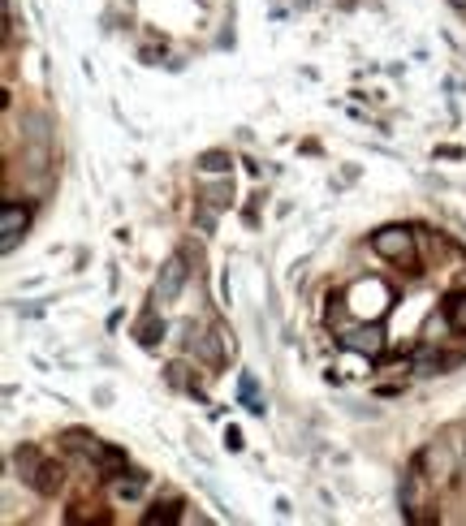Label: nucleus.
I'll list each match as a JSON object with an SVG mask.
<instances>
[{"instance_id":"f257e3e1","label":"nucleus","mask_w":466,"mask_h":526,"mask_svg":"<svg viewBox=\"0 0 466 526\" xmlns=\"http://www.w3.org/2000/svg\"><path fill=\"white\" fill-rule=\"evenodd\" d=\"M70 448H78L87 462L99 466V479H116V470H126V453L121 448H108L99 436H87V431H70Z\"/></svg>"},{"instance_id":"f03ea898","label":"nucleus","mask_w":466,"mask_h":526,"mask_svg":"<svg viewBox=\"0 0 466 526\" xmlns=\"http://www.w3.org/2000/svg\"><path fill=\"white\" fill-rule=\"evenodd\" d=\"M346 307L354 319H380L388 307V290L380 276H371V281H359L354 290L346 293Z\"/></svg>"},{"instance_id":"7ed1b4c3","label":"nucleus","mask_w":466,"mask_h":526,"mask_svg":"<svg viewBox=\"0 0 466 526\" xmlns=\"http://www.w3.org/2000/svg\"><path fill=\"white\" fill-rule=\"evenodd\" d=\"M371 251L388 259V263H415V237L402 225H388L380 234H371Z\"/></svg>"},{"instance_id":"20e7f679","label":"nucleus","mask_w":466,"mask_h":526,"mask_svg":"<svg viewBox=\"0 0 466 526\" xmlns=\"http://www.w3.org/2000/svg\"><path fill=\"white\" fill-rule=\"evenodd\" d=\"M31 229V208L26 203H14V198H5V208H0V242H5V251H14L18 246V237Z\"/></svg>"},{"instance_id":"39448f33","label":"nucleus","mask_w":466,"mask_h":526,"mask_svg":"<svg viewBox=\"0 0 466 526\" xmlns=\"http://www.w3.org/2000/svg\"><path fill=\"white\" fill-rule=\"evenodd\" d=\"M186 285V254L177 251L164 268H160V281H155V302L164 307V302H177V293Z\"/></svg>"},{"instance_id":"423d86ee","label":"nucleus","mask_w":466,"mask_h":526,"mask_svg":"<svg viewBox=\"0 0 466 526\" xmlns=\"http://www.w3.org/2000/svg\"><path fill=\"white\" fill-rule=\"evenodd\" d=\"M31 487H35L39 496H57L61 487H65V470H61V462H39L35 475H31Z\"/></svg>"},{"instance_id":"0eeeda50","label":"nucleus","mask_w":466,"mask_h":526,"mask_svg":"<svg viewBox=\"0 0 466 526\" xmlns=\"http://www.w3.org/2000/svg\"><path fill=\"white\" fill-rule=\"evenodd\" d=\"M341 346H346V350H354V354H371V358H376V354L385 350V332L371 324L368 332H350V337H341Z\"/></svg>"},{"instance_id":"6e6552de","label":"nucleus","mask_w":466,"mask_h":526,"mask_svg":"<svg viewBox=\"0 0 466 526\" xmlns=\"http://www.w3.org/2000/svg\"><path fill=\"white\" fill-rule=\"evenodd\" d=\"M135 337H138L143 350H155V346L164 341V319H160L155 311H143V319L135 324Z\"/></svg>"},{"instance_id":"1a4fd4ad","label":"nucleus","mask_w":466,"mask_h":526,"mask_svg":"<svg viewBox=\"0 0 466 526\" xmlns=\"http://www.w3.org/2000/svg\"><path fill=\"white\" fill-rule=\"evenodd\" d=\"M441 315H445V324L453 332H466V290L445 293V302H441Z\"/></svg>"},{"instance_id":"9d476101","label":"nucleus","mask_w":466,"mask_h":526,"mask_svg":"<svg viewBox=\"0 0 466 526\" xmlns=\"http://www.w3.org/2000/svg\"><path fill=\"white\" fill-rule=\"evenodd\" d=\"M199 203H203V208H212V212L229 208L233 203V181L225 177V181H216V186H199Z\"/></svg>"},{"instance_id":"9b49d317","label":"nucleus","mask_w":466,"mask_h":526,"mask_svg":"<svg viewBox=\"0 0 466 526\" xmlns=\"http://www.w3.org/2000/svg\"><path fill=\"white\" fill-rule=\"evenodd\" d=\"M182 501L177 496H169V501H155L152 513H143V526H155V522H182Z\"/></svg>"},{"instance_id":"f8f14e48","label":"nucleus","mask_w":466,"mask_h":526,"mask_svg":"<svg viewBox=\"0 0 466 526\" xmlns=\"http://www.w3.org/2000/svg\"><path fill=\"white\" fill-rule=\"evenodd\" d=\"M229 164H233V156L229 152H220V147H216V152H203V156L194 160L199 173H229Z\"/></svg>"},{"instance_id":"ddd939ff","label":"nucleus","mask_w":466,"mask_h":526,"mask_svg":"<svg viewBox=\"0 0 466 526\" xmlns=\"http://www.w3.org/2000/svg\"><path fill=\"white\" fill-rule=\"evenodd\" d=\"M238 397H242V406L251 410V414H264V401L255 397V375H242V384H238Z\"/></svg>"},{"instance_id":"4468645a","label":"nucleus","mask_w":466,"mask_h":526,"mask_svg":"<svg viewBox=\"0 0 466 526\" xmlns=\"http://www.w3.org/2000/svg\"><path fill=\"white\" fill-rule=\"evenodd\" d=\"M143 484H147V475H138L135 470V479H130V484H126V479L116 484V496H121V501H135L138 492H143Z\"/></svg>"},{"instance_id":"2eb2a0df","label":"nucleus","mask_w":466,"mask_h":526,"mask_svg":"<svg viewBox=\"0 0 466 526\" xmlns=\"http://www.w3.org/2000/svg\"><path fill=\"white\" fill-rule=\"evenodd\" d=\"M225 445H229L233 453H238V448H242V431H238V428H229V431H225Z\"/></svg>"},{"instance_id":"dca6fc26","label":"nucleus","mask_w":466,"mask_h":526,"mask_svg":"<svg viewBox=\"0 0 466 526\" xmlns=\"http://www.w3.org/2000/svg\"><path fill=\"white\" fill-rule=\"evenodd\" d=\"M436 156H445V160H458V156H462V147H436Z\"/></svg>"}]
</instances>
